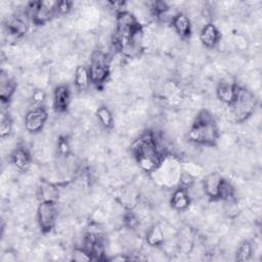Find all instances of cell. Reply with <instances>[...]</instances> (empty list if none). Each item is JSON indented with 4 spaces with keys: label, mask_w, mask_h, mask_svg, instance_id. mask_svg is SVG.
<instances>
[{
    "label": "cell",
    "mask_w": 262,
    "mask_h": 262,
    "mask_svg": "<svg viewBox=\"0 0 262 262\" xmlns=\"http://www.w3.org/2000/svg\"><path fill=\"white\" fill-rule=\"evenodd\" d=\"M131 150L137 164L145 172L155 171L165 158L157 147L154 132L142 134L134 141Z\"/></svg>",
    "instance_id": "1"
},
{
    "label": "cell",
    "mask_w": 262,
    "mask_h": 262,
    "mask_svg": "<svg viewBox=\"0 0 262 262\" xmlns=\"http://www.w3.org/2000/svg\"><path fill=\"white\" fill-rule=\"evenodd\" d=\"M218 137L219 130L213 115L207 110L200 111L188 131L189 140L198 144L214 145Z\"/></svg>",
    "instance_id": "2"
},
{
    "label": "cell",
    "mask_w": 262,
    "mask_h": 262,
    "mask_svg": "<svg viewBox=\"0 0 262 262\" xmlns=\"http://www.w3.org/2000/svg\"><path fill=\"white\" fill-rule=\"evenodd\" d=\"M255 95L248 89L238 87L236 97L231 106V115L236 122H244L251 117L256 106Z\"/></svg>",
    "instance_id": "3"
},
{
    "label": "cell",
    "mask_w": 262,
    "mask_h": 262,
    "mask_svg": "<svg viewBox=\"0 0 262 262\" xmlns=\"http://www.w3.org/2000/svg\"><path fill=\"white\" fill-rule=\"evenodd\" d=\"M155 179L161 181L163 185L175 184L179 182L181 174V164H179L172 156H166L159 167L151 172Z\"/></svg>",
    "instance_id": "4"
},
{
    "label": "cell",
    "mask_w": 262,
    "mask_h": 262,
    "mask_svg": "<svg viewBox=\"0 0 262 262\" xmlns=\"http://www.w3.org/2000/svg\"><path fill=\"white\" fill-rule=\"evenodd\" d=\"M110 59L107 55L101 51L93 52L89 68L91 83L100 85L104 83L110 75Z\"/></svg>",
    "instance_id": "5"
},
{
    "label": "cell",
    "mask_w": 262,
    "mask_h": 262,
    "mask_svg": "<svg viewBox=\"0 0 262 262\" xmlns=\"http://www.w3.org/2000/svg\"><path fill=\"white\" fill-rule=\"evenodd\" d=\"M58 215L56 202H41L37 209V219L43 232H49L56 223Z\"/></svg>",
    "instance_id": "6"
},
{
    "label": "cell",
    "mask_w": 262,
    "mask_h": 262,
    "mask_svg": "<svg viewBox=\"0 0 262 262\" xmlns=\"http://www.w3.org/2000/svg\"><path fill=\"white\" fill-rule=\"evenodd\" d=\"M47 112L42 105L30 110L25 116L26 130L33 134L40 132L47 121Z\"/></svg>",
    "instance_id": "7"
},
{
    "label": "cell",
    "mask_w": 262,
    "mask_h": 262,
    "mask_svg": "<svg viewBox=\"0 0 262 262\" xmlns=\"http://www.w3.org/2000/svg\"><path fill=\"white\" fill-rule=\"evenodd\" d=\"M223 178L217 172H211L203 180L202 188L206 195L213 200H218L219 198V189Z\"/></svg>",
    "instance_id": "8"
},
{
    "label": "cell",
    "mask_w": 262,
    "mask_h": 262,
    "mask_svg": "<svg viewBox=\"0 0 262 262\" xmlns=\"http://www.w3.org/2000/svg\"><path fill=\"white\" fill-rule=\"evenodd\" d=\"M220 38H221V34L218 28L214 24L208 23L204 25L200 33V40L205 47L207 48L215 47L219 43Z\"/></svg>",
    "instance_id": "9"
},
{
    "label": "cell",
    "mask_w": 262,
    "mask_h": 262,
    "mask_svg": "<svg viewBox=\"0 0 262 262\" xmlns=\"http://www.w3.org/2000/svg\"><path fill=\"white\" fill-rule=\"evenodd\" d=\"M71 102V93L67 86L60 85L53 92V106L56 112L64 113Z\"/></svg>",
    "instance_id": "10"
},
{
    "label": "cell",
    "mask_w": 262,
    "mask_h": 262,
    "mask_svg": "<svg viewBox=\"0 0 262 262\" xmlns=\"http://www.w3.org/2000/svg\"><path fill=\"white\" fill-rule=\"evenodd\" d=\"M171 207L176 211H184L189 207L190 204V195L188 192V189L179 186L176 188L170 199Z\"/></svg>",
    "instance_id": "11"
},
{
    "label": "cell",
    "mask_w": 262,
    "mask_h": 262,
    "mask_svg": "<svg viewBox=\"0 0 262 262\" xmlns=\"http://www.w3.org/2000/svg\"><path fill=\"white\" fill-rule=\"evenodd\" d=\"M238 86L233 82H220L217 86V97L224 103L231 104L236 97Z\"/></svg>",
    "instance_id": "12"
},
{
    "label": "cell",
    "mask_w": 262,
    "mask_h": 262,
    "mask_svg": "<svg viewBox=\"0 0 262 262\" xmlns=\"http://www.w3.org/2000/svg\"><path fill=\"white\" fill-rule=\"evenodd\" d=\"M10 159L12 164L18 169L19 171H27L31 166V156L27 148L24 146H18L13 149L10 155Z\"/></svg>",
    "instance_id": "13"
},
{
    "label": "cell",
    "mask_w": 262,
    "mask_h": 262,
    "mask_svg": "<svg viewBox=\"0 0 262 262\" xmlns=\"http://www.w3.org/2000/svg\"><path fill=\"white\" fill-rule=\"evenodd\" d=\"M172 27L181 38H188L191 34L190 19L184 13H177L172 17Z\"/></svg>",
    "instance_id": "14"
},
{
    "label": "cell",
    "mask_w": 262,
    "mask_h": 262,
    "mask_svg": "<svg viewBox=\"0 0 262 262\" xmlns=\"http://www.w3.org/2000/svg\"><path fill=\"white\" fill-rule=\"evenodd\" d=\"M16 89V84L15 82L9 78L5 73L1 74L0 77V97H1V101L4 102H8L12 95L14 94Z\"/></svg>",
    "instance_id": "15"
},
{
    "label": "cell",
    "mask_w": 262,
    "mask_h": 262,
    "mask_svg": "<svg viewBox=\"0 0 262 262\" xmlns=\"http://www.w3.org/2000/svg\"><path fill=\"white\" fill-rule=\"evenodd\" d=\"M145 239H146V243L148 246H151V247L161 246L165 241L164 231H163L161 225L154 224L151 227H149V229H147V231H146Z\"/></svg>",
    "instance_id": "16"
},
{
    "label": "cell",
    "mask_w": 262,
    "mask_h": 262,
    "mask_svg": "<svg viewBox=\"0 0 262 262\" xmlns=\"http://www.w3.org/2000/svg\"><path fill=\"white\" fill-rule=\"evenodd\" d=\"M38 193L41 202H57L58 200V189L54 184L47 181L41 183Z\"/></svg>",
    "instance_id": "17"
},
{
    "label": "cell",
    "mask_w": 262,
    "mask_h": 262,
    "mask_svg": "<svg viewBox=\"0 0 262 262\" xmlns=\"http://www.w3.org/2000/svg\"><path fill=\"white\" fill-rule=\"evenodd\" d=\"M91 83L89 68L86 66H79L75 71V85L78 89L84 90Z\"/></svg>",
    "instance_id": "18"
},
{
    "label": "cell",
    "mask_w": 262,
    "mask_h": 262,
    "mask_svg": "<svg viewBox=\"0 0 262 262\" xmlns=\"http://www.w3.org/2000/svg\"><path fill=\"white\" fill-rule=\"evenodd\" d=\"M96 116L102 127L108 129L113 126V122H114L113 114L107 106H104V105L99 106L96 111Z\"/></svg>",
    "instance_id": "19"
},
{
    "label": "cell",
    "mask_w": 262,
    "mask_h": 262,
    "mask_svg": "<svg viewBox=\"0 0 262 262\" xmlns=\"http://www.w3.org/2000/svg\"><path fill=\"white\" fill-rule=\"evenodd\" d=\"M253 253V248L250 242L245 241L236 249L235 252V260L236 261H247L251 258Z\"/></svg>",
    "instance_id": "20"
},
{
    "label": "cell",
    "mask_w": 262,
    "mask_h": 262,
    "mask_svg": "<svg viewBox=\"0 0 262 262\" xmlns=\"http://www.w3.org/2000/svg\"><path fill=\"white\" fill-rule=\"evenodd\" d=\"M218 200H223L224 202L234 200V188L227 180L223 179L219 189V198Z\"/></svg>",
    "instance_id": "21"
},
{
    "label": "cell",
    "mask_w": 262,
    "mask_h": 262,
    "mask_svg": "<svg viewBox=\"0 0 262 262\" xmlns=\"http://www.w3.org/2000/svg\"><path fill=\"white\" fill-rule=\"evenodd\" d=\"M123 221L129 229H136L139 226V218L131 209H128V211L124 214Z\"/></svg>",
    "instance_id": "22"
},
{
    "label": "cell",
    "mask_w": 262,
    "mask_h": 262,
    "mask_svg": "<svg viewBox=\"0 0 262 262\" xmlns=\"http://www.w3.org/2000/svg\"><path fill=\"white\" fill-rule=\"evenodd\" d=\"M12 130V122L8 116L2 115L0 122V135L2 138L9 136Z\"/></svg>",
    "instance_id": "23"
},
{
    "label": "cell",
    "mask_w": 262,
    "mask_h": 262,
    "mask_svg": "<svg viewBox=\"0 0 262 262\" xmlns=\"http://www.w3.org/2000/svg\"><path fill=\"white\" fill-rule=\"evenodd\" d=\"M57 150L60 156L67 157L70 152V143L66 137H60L57 140Z\"/></svg>",
    "instance_id": "24"
},
{
    "label": "cell",
    "mask_w": 262,
    "mask_h": 262,
    "mask_svg": "<svg viewBox=\"0 0 262 262\" xmlns=\"http://www.w3.org/2000/svg\"><path fill=\"white\" fill-rule=\"evenodd\" d=\"M73 259L76 260V261H89V260H92V257L87 251H85L82 248V249H76L75 250Z\"/></svg>",
    "instance_id": "25"
},
{
    "label": "cell",
    "mask_w": 262,
    "mask_h": 262,
    "mask_svg": "<svg viewBox=\"0 0 262 262\" xmlns=\"http://www.w3.org/2000/svg\"><path fill=\"white\" fill-rule=\"evenodd\" d=\"M32 99L34 101L35 104H37V106L39 105H42V103L45 101L46 99V94L43 90L41 89H37L35 91H33V94H32Z\"/></svg>",
    "instance_id": "26"
},
{
    "label": "cell",
    "mask_w": 262,
    "mask_h": 262,
    "mask_svg": "<svg viewBox=\"0 0 262 262\" xmlns=\"http://www.w3.org/2000/svg\"><path fill=\"white\" fill-rule=\"evenodd\" d=\"M73 3L70 1H58L57 4V13L67 14L71 11Z\"/></svg>",
    "instance_id": "27"
},
{
    "label": "cell",
    "mask_w": 262,
    "mask_h": 262,
    "mask_svg": "<svg viewBox=\"0 0 262 262\" xmlns=\"http://www.w3.org/2000/svg\"><path fill=\"white\" fill-rule=\"evenodd\" d=\"M128 259H129L128 257H125V256H123V255L118 254L117 256H115V257L111 258L110 260H111V261H124V260H128Z\"/></svg>",
    "instance_id": "28"
}]
</instances>
